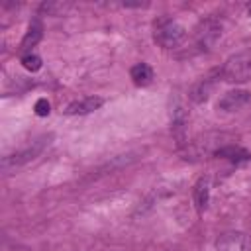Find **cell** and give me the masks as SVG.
<instances>
[{"instance_id": "obj_5", "label": "cell", "mask_w": 251, "mask_h": 251, "mask_svg": "<svg viewBox=\"0 0 251 251\" xmlns=\"http://www.w3.org/2000/svg\"><path fill=\"white\" fill-rule=\"evenodd\" d=\"M216 251H251V237L241 231H227L216 239Z\"/></svg>"}, {"instance_id": "obj_13", "label": "cell", "mask_w": 251, "mask_h": 251, "mask_svg": "<svg viewBox=\"0 0 251 251\" xmlns=\"http://www.w3.org/2000/svg\"><path fill=\"white\" fill-rule=\"evenodd\" d=\"M67 6L69 4H63V2H45V4H41V12H45L49 16H57V14L65 12Z\"/></svg>"}, {"instance_id": "obj_3", "label": "cell", "mask_w": 251, "mask_h": 251, "mask_svg": "<svg viewBox=\"0 0 251 251\" xmlns=\"http://www.w3.org/2000/svg\"><path fill=\"white\" fill-rule=\"evenodd\" d=\"M49 139H51V135H49V137H39V139L31 141L27 147H24L22 151H18V153H14V155H10V157H4L2 169L8 171V169H12V167H20V165H25V163L37 159V157L43 153V149L49 145Z\"/></svg>"}, {"instance_id": "obj_12", "label": "cell", "mask_w": 251, "mask_h": 251, "mask_svg": "<svg viewBox=\"0 0 251 251\" xmlns=\"http://www.w3.org/2000/svg\"><path fill=\"white\" fill-rule=\"evenodd\" d=\"M41 37H43V25L39 22H31L29 27H27V31H25V35H24V39H22V43H20V49L22 51L31 49L33 45H37V41Z\"/></svg>"}, {"instance_id": "obj_1", "label": "cell", "mask_w": 251, "mask_h": 251, "mask_svg": "<svg viewBox=\"0 0 251 251\" xmlns=\"http://www.w3.org/2000/svg\"><path fill=\"white\" fill-rule=\"evenodd\" d=\"M153 39L163 49H176L186 39V29L182 24L171 18H161L155 22L153 27Z\"/></svg>"}, {"instance_id": "obj_8", "label": "cell", "mask_w": 251, "mask_h": 251, "mask_svg": "<svg viewBox=\"0 0 251 251\" xmlns=\"http://www.w3.org/2000/svg\"><path fill=\"white\" fill-rule=\"evenodd\" d=\"M216 78H220V71L214 73V75L204 76L202 80H198V82L192 86V90H190V98H192L194 102H204V100H208V96H210V92H212V88H214V84H216Z\"/></svg>"}, {"instance_id": "obj_15", "label": "cell", "mask_w": 251, "mask_h": 251, "mask_svg": "<svg viewBox=\"0 0 251 251\" xmlns=\"http://www.w3.org/2000/svg\"><path fill=\"white\" fill-rule=\"evenodd\" d=\"M33 110H35V114H37V116H47V114L51 112V104L47 102V98H39V100L35 102Z\"/></svg>"}, {"instance_id": "obj_17", "label": "cell", "mask_w": 251, "mask_h": 251, "mask_svg": "<svg viewBox=\"0 0 251 251\" xmlns=\"http://www.w3.org/2000/svg\"><path fill=\"white\" fill-rule=\"evenodd\" d=\"M247 12H249V14H251V4H249V8H247Z\"/></svg>"}, {"instance_id": "obj_10", "label": "cell", "mask_w": 251, "mask_h": 251, "mask_svg": "<svg viewBox=\"0 0 251 251\" xmlns=\"http://www.w3.org/2000/svg\"><path fill=\"white\" fill-rule=\"evenodd\" d=\"M210 200V178H200L194 184V204L198 212H204Z\"/></svg>"}, {"instance_id": "obj_9", "label": "cell", "mask_w": 251, "mask_h": 251, "mask_svg": "<svg viewBox=\"0 0 251 251\" xmlns=\"http://www.w3.org/2000/svg\"><path fill=\"white\" fill-rule=\"evenodd\" d=\"M216 157H222V159H227L231 163H241V161H249L251 159V153L239 145H222L218 147V151L214 153Z\"/></svg>"}, {"instance_id": "obj_2", "label": "cell", "mask_w": 251, "mask_h": 251, "mask_svg": "<svg viewBox=\"0 0 251 251\" xmlns=\"http://www.w3.org/2000/svg\"><path fill=\"white\" fill-rule=\"evenodd\" d=\"M220 76L227 82H245V80H249L251 78V49L229 57L224 63V67L220 71Z\"/></svg>"}, {"instance_id": "obj_6", "label": "cell", "mask_w": 251, "mask_h": 251, "mask_svg": "<svg viewBox=\"0 0 251 251\" xmlns=\"http://www.w3.org/2000/svg\"><path fill=\"white\" fill-rule=\"evenodd\" d=\"M249 100H251V94L247 90H229L218 100V108L224 112H235L243 108Z\"/></svg>"}, {"instance_id": "obj_14", "label": "cell", "mask_w": 251, "mask_h": 251, "mask_svg": "<svg viewBox=\"0 0 251 251\" xmlns=\"http://www.w3.org/2000/svg\"><path fill=\"white\" fill-rule=\"evenodd\" d=\"M22 65H24L27 71H39V69H41V59H39L37 55H24Z\"/></svg>"}, {"instance_id": "obj_11", "label": "cell", "mask_w": 251, "mask_h": 251, "mask_svg": "<svg viewBox=\"0 0 251 251\" xmlns=\"http://www.w3.org/2000/svg\"><path fill=\"white\" fill-rule=\"evenodd\" d=\"M129 76H131L133 84H137V86H147V84L153 80V69H151L147 63H137V65L131 67Z\"/></svg>"}, {"instance_id": "obj_7", "label": "cell", "mask_w": 251, "mask_h": 251, "mask_svg": "<svg viewBox=\"0 0 251 251\" xmlns=\"http://www.w3.org/2000/svg\"><path fill=\"white\" fill-rule=\"evenodd\" d=\"M102 104H104V98H100V96H86V98H80V100L71 102V104L65 108V114H67V116L90 114V112L98 110Z\"/></svg>"}, {"instance_id": "obj_16", "label": "cell", "mask_w": 251, "mask_h": 251, "mask_svg": "<svg viewBox=\"0 0 251 251\" xmlns=\"http://www.w3.org/2000/svg\"><path fill=\"white\" fill-rule=\"evenodd\" d=\"M124 6L126 8H145V6H149L147 2H124Z\"/></svg>"}, {"instance_id": "obj_4", "label": "cell", "mask_w": 251, "mask_h": 251, "mask_svg": "<svg viewBox=\"0 0 251 251\" xmlns=\"http://www.w3.org/2000/svg\"><path fill=\"white\" fill-rule=\"evenodd\" d=\"M222 35V24L214 18L206 20L200 24V27L196 29V35H194V45L198 51H208Z\"/></svg>"}]
</instances>
